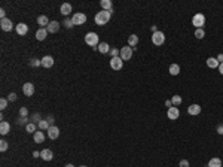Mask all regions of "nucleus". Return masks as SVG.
I'll list each match as a JSON object with an SVG mask.
<instances>
[{
  "label": "nucleus",
  "mask_w": 223,
  "mask_h": 167,
  "mask_svg": "<svg viewBox=\"0 0 223 167\" xmlns=\"http://www.w3.org/2000/svg\"><path fill=\"white\" fill-rule=\"evenodd\" d=\"M49 22H51V21L48 20V17H46V15H40L39 18H37V24L40 26V29H45V27H48Z\"/></svg>",
  "instance_id": "nucleus-15"
},
{
  "label": "nucleus",
  "mask_w": 223,
  "mask_h": 167,
  "mask_svg": "<svg viewBox=\"0 0 223 167\" xmlns=\"http://www.w3.org/2000/svg\"><path fill=\"white\" fill-rule=\"evenodd\" d=\"M0 27H2L3 31H10L13 29V24H12V21L9 18H3V20H0Z\"/></svg>",
  "instance_id": "nucleus-8"
},
{
  "label": "nucleus",
  "mask_w": 223,
  "mask_h": 167,
  "mask_svg": "<svg viewBox=\"0 0 223 167\" xmlns=\"http://www.w3.org/2000/svg\"><path fill=\"white\" fill-rule=\"evenodd\" d=\"M208 167H222V160L217 157L211 158L210 161H208Z\"/></svg>",
  "instance_id": "nucleus-26"
},
{
  "label": "nucleus",
  "mask_w": 223,
  "mask_h": 167,
  "mask_svg": "<svg viewBox=\"0 0 223 167\" xmlns=\"http://www.w3.org/2000/svg\"><path fill=\"white\" fill-rule=\"evenodd\" d=\"M167 117L170 119H177L180 117V110L177 109V106H171L168 109V112H167Z\"/></svg>",
  "instance_id": "nucleus-10"
},
{
  "label": "nucleus",
  "mask_w": 223,
  "mask_h": 167,
  "mask_svg": "<svg viewBox=\"0 0 223 167\" xmlns=\"http://www.w3.org/2000/svg\"><path fill=\"white\" fill-rule=\"evenodd\" d=\"M192 24H194L196 29H202L204 24H205V17L202 14H195L194 18H192Z\"/></svg>",
  "instance_id": "nucleus-5"
},
{
  "label": "nucleus",
  "mask_w": 223,
  "mask_h": 167,
  "mask_svg": "<svg viewBox=\"0 0 223 167\" xmlns=\"http://www.w3.org/2000/svg\"><path fill=\"white\" fill-rule=\"evenodd\" d=\"M110 55H112V57H119V55H121V51H117V49H110Z\"/></svg>",
  "instance_id": "nucleus-37"
},
{
  "label": "nucleus",
  "mask_w": 223,
  "mask_h": 167,
  "mask_svg": "<svg viewBox=\"0 0 223 167\" xmlns=\"http://www.w3.org/2000/svg\"><path fill=\"white\" fill-rule=\"evenodd\" d=\"M112 12H113V9L97 12V15H95V18H94V20H95V24H97V26H104V24H107V22H109V20H110Z\"/></svg>",
  "instance_id": "nucleus-1"
},
{
  "label": "nucleus",
  "mask_w": 223,
  "mask_h": 167,
  "mask_svg": "<svg viewBox=\"0 0 223 167\" xmlns=\"http://www.w3.org/2000/svg\"><path fill=\"white\" fill-rule=\"evenodd\" d=\"M31 67H39V66H42V60H37V58H31L29 63Z\"/></svg>",
  "instance_id": "nucleus-31"
},
{
  "label": "nucleus",
  "mask_w": 223,
  "mask_h": 167,
  "mask_svg": "<svg viewBox=\"0 0 223 167\" xmlns=\"http://www.w3.org/2000/svg\"><path fill=\"white\" fill-rule=\"evenodd\" d=\"M22 93H24L25 96L31 97V96L34 94V85H33L31 82H25V84L22 85Z\"/></svg>",
  "instance_id": "nucleus-9"
},
{
  "label": "nucleus",
  "mask_w": 223,
  "mask_h": 167,
  "mask_svg": "<svg viewBox=\"0 0 223 167\" xmlns=\"http://www.w3.org/2000/svg\"><path fill=\"white\" fill-rule=\"evenodd\" d=\"M49 127H51V125H49L48 119H42V121L39 122V128H40V130H49Z\"/></svg>",
  "instance_id": "nucleus-29"
},
{
  "label": "nucleus",
  "mask_w": 223,
  "mask_h": 167,
  "mask_svg": "<svg viewBox=\"0 0 223 167\" xmlns=\"http://www.w3.org/2000/svg\"><path fill=\"white\" fill-rule=\"evenodd\" d=\"M63 24H64V27H66V29H71V27H73V22H71V20H68V18H66Z\"/></svg>",
  "instance_id": "nucleus-35"
},
{
  "label": "nucleus",
  "mask_w": 223,
  "mask_h": 167,
  "mask_svg": "<svg viewBox=\"0 0 223 167\" xmlns=\"http://www.w3.org/2000/svg\"><path fill=\"white\" fill-rule=\"evenodd\" d=\"M219 72H220V75H223V63H220V66H219Z\"/></svg>",
  "instance_id": "nucleus-48"
},
{
  "label": "nucleus",
  "mask_w": 223,
  "mask_h": 167,
  "mask_svg": "<svg viewBox=\"0 0 223 167\" xmlns=\"http://www.w3.org/2000/svg\"><path fill=\"white\" fill-rule=\"evenodd\" d=\"M40 121H42V119H40V113H34V115H33V122H37V124H39Z\"/></svg>",
  "instance_id": "nucleus-39"
},
{
  "label": "nucleus",
  "mask_w": 223,
  "mask_h": 167,
  "mask_svg": "<svg viewBox=\"0 0 223 167\" xmlns=\"http://www.w3.org/2000/svg\"><path fill=\"white\" fill-rule=\"evenodd\" d=\"M42 66L46 67V69L52 67V66H54V58H52L51 55H45V57L42 58Z\"/></svg>",
  "instance_id": "nucleus-14"
},
{
  "label": "nucleus",
  "mask_w": 223,
  "mask_h": 167,
  "mask_svg": "<svg viewBox=\"0 0 223 167\" xmlns=\"http://www.w3.org/2000/svg\"><path fill=\"white\" fill-rule=\"evenodd\" d=\"M80 167H87V166H80Z\"/></svg>",
  "instance_id": "nucleus-51"
},
{
  "label": "nucleus",
  "mask_w": 223,
  "mask_h": 167,
  "mask_svg": "<svg viewBox=\"0 0 223 167\" xmlns=\"http://www.w3.org/2000/svg\"><path fill=\"white\" fill-rule=\"evenodd\" d=\"M124 66V60L121 57H112L110 58V67L113 70H121Z\"/></svg>",
  "instance_id": "nucleus-7"
},
{
  "label": "nucleus",
  "mask_w": 223,
  "mask_h": 167,
  "mask_svg": "<svg viewBox=\"0 0 223 167\" xmlns=\"http://www.w3.org/2000/svg\"><path fill=\"white\" fill-rule=\"evenodd\" d=\"M207 66H208L210 69H216V67H219V66H220V63L217 61V58L210 57V58H207Z\"/></svg>",
  "instance_id": "nucleus-20"
},
{
  "label": "nucleus",
  "mask_w": 223,
  "mask_h": 167,
  "mask_svg": "<svg viewBox=\"0 0 223 167\" xmlns=\"http://www.w3.org/2000/svg\"><path fill=\"white\" fill-rule=\"evenodd\" d=\"M137 43H138V36H137V34H131V36L128 38V45L134 49V46H137Z\"/></svg>",
  "instance_id": "nucleus-24"
},
{
  "label": "nucleus",
  "mask_w": 223,
  "mask_h": 167,
  "mask_svg": "<svg viewBox=\"0 0 223 167\" xmlns=\"http://www.w3.org/2000/svg\"><path fill=\"white\" fill-rule=\"evenodd\" d=\"M40 157L43 158L45 161H51V160L54 158V154H52L51 149H43V151L40 152Z\"/></svg>",
  "instance_id": "nucleus-17"
},
{
  "label": "nucleus",
  "mask_w": 223,
  "mask_h": 167,
  "mask_svg": "<svg viewBox=\"0 0 223 167\" xmlns=\"http://www.w3.org/2000/svg\"><path fill=\"white\" fill-rule=\"evenodd\" d=\"M9 131H10L9 122H6V121H2V122H0V133L5 136V134H8Z\"/></svg>",
  "instance_id": "nucleus-18"
},
{
  "label": "nucleus",
  "mask_w": 223,
  "mask_h": 167,
  "mask_svg": "<svg viewBox=\"0 0 223 167\" xmlns=\"http://www.w3.org/2000/svg\"><path fill=\"white\" fill-rule=\"evenodd\" d=\"M155 31H158V27L156 26H152V33H155Z\"/></svg>",
  "instance_id": "nucleus-49"
},
{
  "label": "nucleus",
  "mask_w": 223,
  "mask_h": 167,
  "mask_svg": "<svg viewBox=\"0 0 223 167\" xmlns=\"http://www.w3.org/2000/svg\"><path fill=\"white\" fill-rule=\"evenodd\" d=\"M100 5H101L103 10H110V9H113V3H112L110 0H101V2H100Z\"/></svg>",
  "instance_id": "nucleus-25"
},
{
  "label": "nucleus",
  "mask_w": 223,
  "mask_h": 167,
  "mask_svg": "<svg viewBox=\"0 0 223 167\" xmlns=\"http://www.w3.org/2000/svg\"><path fill=\"white\" fill-rule=\"evenodd\" d=\"M165 106H167V108H168V109L171 108V106H173V103H171V100H167V101H165Z\"/></svg>",
  "instance_id": "nucleus-45"
},
{
  "label": "nucleus",
  "mask_w": 223,
  "mask_h": 167,
  "mask_svg": "<svg viewBox=\"0 0 223 167\" xmlns=\"http://www.w3.org/2000/svg\"><path fill=\"white\" fill-rule=\"evenodd\" d=\"M60 136V128L57 125H51L48 130V137L52 139V140H55V139Z\"/></svg>",
  "instance_id": "nucleus-11"
},
{
  "label": "nucleus",
  "mask_w": 223,
  "mask_h": 167,
  "mask_svg": "<svg viewBox=\"0 0 223 167\" xmlns=\"http://www.w3.org/2000/svg\"><path fill=\"white\" fill-rule=\"evenodd\" d=\"M17 124H18V125H24V124L27 125L29 122H27V118H20L18 121H17Z\"/></svg>",
  "instance_id": "nucleus-38"
},
{
  "label": "nucleus",
  "mask_w": 223,
  "mask_h": 167,
  "mask_svg": "<svg viewBox=\"0 0 223 167\" xmlns=\"http://www.w3.org/2000/svg\"><path fill=\"white\" fill-rule=\"evenodd\" d=\"M46 119H48L49 125H54V117H52V115H49V117H48V118H46Z\"/></svg>",
  "instance_id": "nucleus-42"
},
{
  "label": "nucleus",
  "mask_w": 223,
  "mask_h": 167,
  "mask_svg": "<svg viewBox=\"0 0 223 167\" xmlns=\"http://www.w3.org/2000/svg\"><path fill=\"white\" fill-rule=\"evenodd\" d=\"M182 101H183V98L180 97V96H173V98H171V103H173V106H179Z\"/></svg>",
  "instance_id": "nucleus-30"
},
{
  "label": "nucleus",
  "mask_w": 223,
  "mask_h": 167,
  "mask_svg": "<svg viewBox=\"0 0 223 167\" xmlns=\"http://www.w3.org/2000/svg\"><path fill=\"white\" fill-rule=\"evenodd\" d=\"M217 61H219V63H223V54H219V55H217Z\"/></svg>",
  "instance_id": "nucleus-46"
},
{
  "label": "nucleus",
  "mask_w": 223,
  "mask_h": 167,
  "mask_svg": "<svg viewBox=\"0 0 223 167\" xmlns=\"http://www.w3.org/2000/svg\"><path fill=\"white\" fill-rule=\"evenodd\" d=\"M66 167H75L73 164H66Z\"/></svg>",
  "instance_id": "nucleus-50"
},
{
  "label": "nucleus",
  "mask_w": 223,
  "mask_h": 167,
  "mask_svg": "<svg viewBox=\"0 0 223 167\" xmlns=\"http://www.w3.org/2000/svg\"><path fill=\"white\" fill-rule=\"evenodd\" d=\"M48 36V30L46 29H39L36 31V39L37 40H45Z\"/></svg>",
  "instance_id": "nucleus-19"
},
{
  "label": "nucleus",
  "mask_w": 223,
  "mask_h": 167,
  "mask_svg": "<svg viewBox=\"0 0 223 167\" xmlns=\"http://www.w3.org/2000/svg\"><path fill=\"white\" fill-rule=\"evenodd\" d=\"M25 131L34 134V133H36V124H34V122H29V124L25 125Z\"/></svg>",
  "instance_id": "nucleus-28"
},
{
  "label": "nucleus",
  "mask_w": 223,
  "mask_h": 167,
  "mask_svg": "<svg viewBox=\"0 0 223 167\" xmlns=\"http://www.w3.org/2000/svg\"><path fill=\"white\" fill-rule=\"evenodd\" d=\"M121 58L124 60H131V57H133V48L129 46V45H126V46H122L121 48V55H119Z\"/></svg>",
  "instance_id": "nucleus-6"
},
{
  "label": "nucleus",
  "mask_w": 223,
  "mask_h": 167,
  "mask_svg": "<svg viewBox=\"0 0 223 167\" xmlns=\"http://www.w3.org/2000/svg\"><path fill=\"white\" fill-rule=\"evenodd\" d=\"M46 30H48V33H57L60 30V22H57V21H51L49 26L46 27Z\"/></svg>",
  "instance_id": "nucleus-16"
},
{
  "label": "nucleus",
  "mask_w": 223,
  "mask_h": 167,
  "mask_svg": "<svg viewBox=\"0 0 223 167\" xmlns=\"http://www.w3.org/2000/svg\"><path fill=\"white\" fill-rule=\"evenodd\" d=\"M168 72H170V75H173V76H177V75L180 73V66H179V64H175V63H173V64L170 66Z\"/></svg>",
  "instance_id": "nucleus-23"
},
{
  "label": "nucleus",
  "mask_w": 223,
  "mask_h": 167,
  "mask_svg": "<svg viewBox=\"0 0 223 167\" xmlns=\"http://www.w3.org/2000/svg\"><path fill=\"white\" fill-rule=\"evenodd\" d=\"M33 139H34L36 143H43V142H45V134H43L42 131H36V133L33 134Z\"/></svg>",
  "instance_id": "nucleus-22"
},
{
  "label": "nucleus",
  "mask_w": 223,
  "mask_h": 167,
  "mask_svg": "<svg viewBox=\"0 0 223 167\" xmlns=\"http://www.w3.org/2000/svg\"><path fill=\"white\" fill-rule=\"evenodd\" d=\"M6 106H8V100L6 98H2L0 100V109L3 110V109H6Z\"/></svg>",
  "instance_id": "nucleus-36"
},
{
  "label": "nucleus",
  "mask_w": 223,
  "mask_h": 167,
  "mask_svg": "<svg viewBox=\"0 0 223 167\" xmlns=\"http://www.w3.org/2000/svg\"><path fill=\"white\" fill-rule=\"evenodd\" d=\"M8 100H9V101H15V100H17V94H15V93H10Z\"/></svg>",
  "instance_id": "nucleus-41"
},
{
  "label": "nucleus",
  "mask_w": 223,
  "mask_h": 167,
  "mask_svg": "<svg viewBox=\"0 0 223 167\" xmlns=\"http://www.w3.org/2000/svg\"><path fill=\"white\" fill-rule=\"evenodd\" d=\"M179 167H189V161H187V160H182L180 164H179Z\"/></svg>",
  "instance_id": "nucleus-40"
},
{
  "label": "nucleus",
  "mask_w": 223,
  "mask_h": 167,
  "mask_svg": "<svg viewBox=\"0 0 223 167\" xmlns=\"http://www.w3.org/2000/svg\"><path fill=\"white\" fill-rule=\"evenodd\" d=\"M6 149H8V142L6 140H0V151L5 152Z\"/></svg>",
  "instance_id": "nucleus-34"
},
{
  "label": "nucleus",
  "mask_w": 223,
  "mask_h": 167,
  "mask_svg": "<svg viewBox=\"0 0 223 167\" xmlns=\"http://www.w3.org/2000/svg\"><path fill=\"white\" fill-rule=\"evenodd\" d=\"M71 22H73V26H82V24L87 22V15L82 14V12H78L71 17Z\"/></svg>",
  "instance_id": "nucleus-4"
},
{
  "label": "nucleus",
  "mask_w": 223,
  "mask_h": 167,
  "mask_svg": "<svg viewBox=\"0 0 223 167\" xmlns=\"http://www.w3.org/2000/svg\"><path fill=\"white\" fill-rule=\"evenodd\" d=\"M165 42V34L162 31H155V33H152V43L155 45V46H161V45H164Z\"/></svg>",
  "instance_id": "nucleus-2"
},
{
  "label": "nucleus",
  "mask_w": 223,
  "mask_h": 167,
  "mask_svg": "<svg viewBox=\"0 0 223 167\" xmlns=\"http://www.w3.org/2000/svg\"><path fill=\"white\" fill-rule=\"evenodd\" d=\"M217 134H223V125H219L217 127Z\"/></svg>",
  "instance_id": "nucleus-44"
},
{
  "label": "nucleus",
  "mask_w": 223,
  "mask_h": 167,
  "mask_svg": "<svg viewBox=\"0 0 223 167\" xmlns=\"http://www.w3.org/2000/svg\"><path fill=\"white\" fill-rule=\"evenodd\" d=\"M60 12H61L63 15H70V12H71V5H70V3H63L61 8H60Z\"/></svg>",
  "instance_id": "nucleus-21"
},
{
  "label": "nucleus",
  "mask_w": 223,
  "mask_h": 167,
  "mask_svg": "<svg viewBox=\"0 0 223 167\" xmlns=\"http://www.w3.org/2000/svg\"><path fill=\"white\" fill-rule=\"evenodd\" d=\"M204 36H205L204 29H196V31H195V38H196V39H202Z\"/></svg>",
  "instance_id": "nucleus-32"
},
{
  "label": "nucleus",
  "mask_w": 223,
  "mask_h": 167,
  "mask_svg": "<svg viewBox=\"0 0 223 167\" xmlns=\"http://www.w3.org/2000/svg\"><path fill=\"white\" fill-rule=\"evenodd\" d=\"M17 33H18L20 36H25V34L29 33V26H27V24H24V22L17 24Z\"/></svg>",
  "instance_id": "nucleus-12"
},
{
  "label": "nucleus",
  "mask_w": 223,
  "mask_h": 167,
  "mask_svg": "<svg viewBox=\"0 0 223 167\" xmlns=\"http://www.w3.org/2000/svg\"><path fill=\"white\" fill-rule=\"evenodd\" d=\"M97 49L100 51V52H101V54H107V52H110V46H109V43H106V42L100 43Z\"/></svg>",
  "instance_id": "nucleus-27"
},
{
  "label": "nucleus",
  "mask_w": 223,
  "mask_h": 167,
  "mask_svg": "<svg viewBox=\"0 0 223 167\" xmlns=\"http://www.w3.org/2000/svg\"><path fill=\"white\" fill-rule=\"evenodd\" d=\"M20 115L22 118H27V115H29V109L27 108H20Z\"/></svg>",
  "instance_id": "nucleus-33"
},
{
  "label": "nucleus",
  "mask_w": 223,
  "mask_h": 167,
  "mask_svg": "<svg viewBox=\"0 0 223 167\" xmlns=\"http://www.w3.org/2000/svg\"><path fill=\"white\" fill-rule=\"evenodd\" d=\"M187 113L192 115V117L199 115V113H201V106H199V105H190V106L187 108Z\"/></svg>",
  "instance_id": "nucleus-13"
},
{
  "label": "nucleus",
  "mask_w": 223,
  "mask_h": 167,
  "mask_svg": "<svg viewBox=\"0 0 223 167\" xmlns=\"http://www.w3.org/2000/svg\"><path fill=\"white\" fill-rule=\"evenodd\" d=\"M33 157H34V158L40 157V152H39V151H34V152H33Z\"/></svg>",
  "instance_id": "nucleus-47"
},
{
  "label": "nucleus",
  "mask_w": 223,
  "mask_h": 167,
  "mask_svg": "<svg viewBox=\"0 0 223 167\" xmlns=\"http://www.w3.org/2000/svg\"><path fill=\"white\" fill-rule=\"evenodd\" d=\"M0 17H2V20H3V18H6V10H5V9H0Z\"/></svg>",
  "instance_id": "nucleus-43"
},
{
  "label": "nucleus",
  "mask_w": 223,
  "mask_h": 167,
  "mask_svg": "<svg viewBox=\"0 0 223 167\" xmlns=\"http://www.w3.org/2000/svg\"><path fill=\"white\" fill-rule=\"evenodd\" d=\"M85 42H87V45H89V46H92V48L95 49V46L100 45V43H98V34L94 33V31L88 33L87 36H85Z\"/></svg>",
  "instance_id": "nucleus-3"
}]
</instances>
